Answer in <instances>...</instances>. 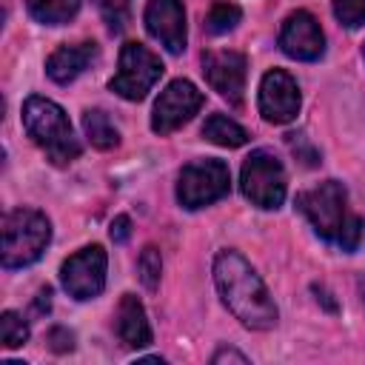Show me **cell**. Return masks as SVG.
<instances>
[{
	"label": "cell",
	"instance_id": "d4e9b609",
	"mask_svg": "<svg viewBox=\"0 0 365 365\" xmlns=\"http://www.w3.org/2000/svg\"><path fill=\"white\" fill-rule=\"evenodd\" d=\"M48 342H51V351H57V354L74 348V336H71V331H66V328H51Z\"/></svg>",
	"mask_w": 365,
	"mask_h": 365
},
{
	"label": "cell",
	"instance_id": "603a6c76",
	"mask_svg": "<svg viewBox=\"0 0 365 365\" xmlns=\"http://www.w3.org/2000/svg\"><path fill=\"white\" fill-rule=\"evenodd\" d=\"M94 6H97L100 14L106 17V23H108L114 31H120V29L125 26V20H128V6H131V0H94Z\"/></svg>",
	"mask_w": 365,
	"mask_h": 365
},
{
	"label": "cell",
	"instance_id": "4fadbf2b",
	"mask_svg": "<svg viewBox=\"0 0 365 365\" xmlns=\"http://www.w3.org/2000/svg\"><path fill=\"white\" fill-rule=\"evenodd\" d=\"M245 57L240 51H208L202 57V74L214 91H220L228 103H240L245 91Z\"/></svg>",
	"mask_w": 365,
	"mask_h": 365
},
{
	"label": "cell",
	"instance_id": "f1b7e54d",
	"mask_svg": "<svg viewBox=\"0 0 365 365\" xmlns=\"http://www.w3.org/2000/svg\"><path fill=\"white\" fill-rule=\"evenodd\" d=\"M362 54H365V48H362Z\"/></svg>",
	"mask_w": 365,
	"mask_h": 365
},
{
	"label": "cell",
	"instance_id": "ffe728a7",
	"mask_svg": "<svg viewBox=\"0 0 365 365\" xmlns=\"http://www.w3.org/2000/svg\"><path fill=\"white\" fill-rule=\"evenodd\" d=\"M0 339H3L6 348H20L29 339V325L23 322L20 314L3 311V317H0Z\"/></svg>",
	"mask_w": 365,
	"mask_h": 365
},
{
	"label": "cell",
	"instance_id": "5b68a950",
	"mask_svg": "<svg viewBox=\"0 0 365 365\" xmlns=\"http://www.w3.org/2000/svg\"><path fill=\"white\" fill-rule=\"evenodd\" d=\"M231 188V174L222 160H194L180 171L177 200L182 208L194 211L217 202Z\"/></svg>",
	"mask_w": 365,
	"mask_h": 365
},
{
	"label": "cell",
	"instance_id": "44dd1931",
	"mask_svg": "<svg viewBox=\"0 0 365 365\" xmlns=\"http://www.w3.org/2000/svg\"><path fill=\"white\" fill-rule=\"evenodd\" d=\"M137 271H140V279L148 291H154L160 285V271H163V259H160V251L154 245H145L140 259H137Z\"/></svg>",
	"mask_w": 365,
	"mask_h": 365
},
{
	"label": "cell",
	"instance_id": "7a4b0ae2",
	"mask_svg": "<svg viewBox=\"0 0 365 365\" xmlns=\"http://www.w3.org/2000/svg\"><path fill=\"white\" fill-rule=\"evenodd\" d=\"M23 125L29 137L46 151V157L57 165H66L80 157V143L71 131L66 111L48 97H29L23 106Z\"/></svg>",
	"mask_w": 365,
	"mask_h": 365
},
{
	"label": "cell",
	"instance_id": "ba28073f",
	"mask_svg": "<svg viewBox=\"0 0 365 365\" xmlns=\"http://www.w3.org/2000/svg\"><path fill=\"white\" fill-rule=\"evenodd\" d=\"M200 108H202V91L191 80H171L154 103L151 128L157 134H171L182 123H188Z\"/></svg>",
	"mask_w": 365,
	"mask_h": 365
},
{
	"label": "cell",
	"instance_id": "cb8c5ba5",
	"mask_svg": "<svg viewBox=\"0 0 365 365\" xmlns=\"http://www.w3.org/2000/svg\"><path fill=\"white\" fill-rule=\"evenodd\" d=\"M359 237H362V220H359L356 214H351V217H348V222H345V225H342V231H339L336 245H339L342 251H354V248L359 245Z\"/></svg>",
	"mask_w": 365,
	"mask_h": 365
},
{
	"label": "cell",
	"instance_id": "484cf974",
	"mask_svg": "<svg viewBox=\"0 0 365 365\" xmlns=\"http://www.w3.org/2000/svg\"><path fill=\"white\" fill-rule=\"evenodd\" d=\"M128 234H131V220L123 214V217H117V220L111 222V240H114V242H125Z\"/></svg>",
	"mask_w": 365,
	"mask_h": 365
},
{
	"label": "cell",
	"instance_id": "7402d4cb",
	"mask_svg": "<svg viewBox=\"0 0 365 365\" xmlns=\"http://www.w3.org/2000/svg\"><path fill=\"white\" fill-rule=\"evenodd\" d=\"M334 17L348 29L362 26L365 23V0H334Z\"/></svg>",
	"mask_w": 365,
	"mask_h": 365
},
{
	"label": "cell",
	"instance_id": "e0dca14e",
	"mask_svg": "<svg viewBox=\"0 0 365 365\" xmlns=\"http://www.w3.org/2000/svg\"><path fill=\"white\" fill-rule=\"evenodd\" d=\"M83 128H86L88 143L94 148H100V151H108V148H114L120 143V131L114 128V123L108 120V114L100 111V108H88L83 114Z\"/></svg>",
	"mask_w": 365,
	"mask_h": 365
},
{
	"label": "cell",
	"instance_id": "83f0119b",
	"mask_svg": "<svg viewBox=\"0 0 365 365\" xmlns=\"http://www.w3.org/2000/svg\"><path fill=\"white\" fill-rule=\"evenodd\" d=\"M34 308H37V311H48V308H51V288H43V291L37 294Z\"/></svg>",
	"mask_w": 365,
	"mask_h": 365
},
{
	"label": "cell",
	"instance_id": "f546056e",
	"mask_svg": "<svg viewBox=\"0 0 365 365\" xmlns=\"http://www.w3.org/2000/svg\"><path fill=\"white\" fill-rule=\"evenodd\" d=\"M362 288H365V285H362Z\"/></svg>",
	"mask_w": 365,
	"mask_h": 365
},
{
	"label": "cell",
	"instance_id": "4316f807",
	"mask_svg": "<svg viewBox=\"0 0 365 365\" xmlns=\"http://www.w3.org/2000/svg\"><path fill=\"white\" fill-rule=\"evenodd\" d=\"M211 362H214V365H220V362H240V365H245L248 359H245V354H240V351H234V348H220V351L211 356Z\"/></svg>",
	"mask_w": 365,
	"mask_h": 365
},
{
	"label": "cell",
	"instance_id": "8992f818",
	"mask_svg": "<svg viewBox=\"0 0 365 365\" xmlns=\"http://www.w3.org/2000/svg\"><path fill=\"white\" fill-rule=\"evenodd\" d=\"M240 188L257 208H279L285 200V171L282 163L259 148L254 151L240 171Z\"/></svg>",
	"mask_w": 365,
	"mask_h": 365
},
{
	"label": "cell",
	"instance_id": "3957f363",
	"mask_svg": "<svg viewBox=\"0 0 365 365\" xmlns=\"http://www.w3.org/2000/svg\"><path fill=\"white\" fill-rule=\"evenodd\" d=\"M51 240L48 220L34 208H14L3 217V268H23L43 257Z\"/></svg>",
	"mask_w": 365,
	"mask_h": 365
},
{
	"label": "cell",
	"instance_id": "52a82bcc",
	"mask_svg": "<svg viewBox=\"0 0 365 365\" xmlns=\"http://www.w3.org/2000/svg\"><path fill=\"white\" fill-rule=\"evenodd\" d=\"M160 74H163V63H160L157 54H151L140 43H125L123 51H120V68L111 77L108 88L114 94H120L123 100H134L137 103L154 88Z\"/></svg>",
	"mask_w": 365,
	"mask_h": 365
},
{
	"label": "cell",
	"instance_id": "5bb4252c",
	"mask_svg": "<svg viewBox=\"0 0 365 365\" xmlns=\"http://www.w3.org/2000/svg\"><path fill=\"white\" fill-rule=\"evenodd\" d=\"M97 57V46L94 43H77V46H60L57 51H51V57L46 60V74L66 86L71 80H77Z\"/></svg>",
	"mask_w": 365,
	"mask_h": 365
},
{
	"label": "cell",
	"instance_id": "ac0fdd59",
	"mask_svg": "<svg viewBox=\"0 0 365 365\" xmlns=\"http://www.w3.org/2000/svg\"><path fill=\"white\" fill-rule=\"evenodd\" d=\"M80 9V0H29V14L46 26L68 23Z\"/></svg>",
	"mask_w": 365,
	"mask_h": 365
},
{
	"label": "cell",
	"instance_id": "9a60e30c",
	"mask_svg": "<svg viewBox=\"0 0 365 365\" xmlns=\"http://www.w3.org/2000/svg\"><path fill=\"white\" fill-rule=\"evenodd\" d=\"M117 336L128 348H145L151 342V325L145 308L134 294H123L117 305Z\"/></svg>",
	"mask_w": 365,
	"mask_h": 365
},
{
	"label": "cell",
	"instance_id": "8fae6325",
	"mask_svg": "<svg viewBox=\"0 0 365 365\" xmlns=\"http://www.w3.org/2000/svg\"><path fill=\"white\" fill-rule=\"evenodd\" d=\"M279 48L294 60H305V63L319 60L325 51V34H322L317 17L308 11L288 14L279 29Z\"/></svg>",
	"mask_w": 365,
	"mask_h": 365
},
{
	"label": "cell",
	"instance_id": "d6986e66",
	"mask_svg": "<svg viewBox=\"0 0 365 365\" xmlns=\"http://www.w3.org/2000/svg\"><path fill=\"white\" fill-rule=\"evenodd\" d=\"M240 17H242L240 6H234V3H217L208 11V17H205V29L211 34H225V31H231L240 23Z\"/></svg>",
	"mask_w": 365,
	"mask_h": 365
},
{
	"label": "cell",
	"instance_id": "2e32d148",
	"mask_svg": "<svg viewBox=\"0 0 365 365\" xmlns=\"http://www.w3.org/2000/svg\"><path fill=\"white\" fill-rule=\"evenodd\" d=\"M202 137L214 145H222V148H240L248 143V131L225 114H211L202 125Z\"/></svg>",
	"mask_w": 365,
	"mask_h": 365
},
{
	"label": "cell",
	"instance_id": "9c48e42d",
	"mask_svg": "<svg viewBox=\"0 0 365 365\" xmlns=\"http://www.w3.org/2000/svg\"><path fill=\"white\" fill-rule=\"evenodd\" d=\"M106 251L100 245H88L63 262L60 282L74 299H94L106 288Z\"/></svg>",
	"mask_w": 365,
	"mask_h": 365
},
{
	"label": "cell",
	"instance_id": "6da1fadb",
	"mask_svg": "<svg viewBox=\"0 0 365 365\" xmlns=\"http://www.w3.org/2000/svg\"><path fill=\"white\" fill-rule=\"evenodd\" d=\"M214 282L225 308L245 328L268 331L277 325V305L245 257L237 251H220L214 259Z\"/></svg>",
	"mask_w": 365,
	"mask_h": 365
},
{
	"label": "cell",
	"instance_id": "30bf717a",
	"mask_svg": "<svg viewBox=\"0 0 365 365\" xmlns=\"http://www.w3.org/2000/svg\"><path fill=\"white\" fill-rule=\"evenodd\" d=\"M299 111V88L297 80L282 71V68H271L262 83H259V114L268 123H291Z\"/></svg>",
	"mask_w": 365,
	"mask_h": 365
},
{
	"label": "cell",
	"instance_id": "7c38bea8",
	"mask_svg": "<svg viewBox=\"0 0 365 365\" xmlns=\"http://www.w3.org/2000/svg\"><path fill=\"white\" fill-rule=\"evenodd\" d=\"M145 29L165 51L171 54L185 51V11L180 0H148Z\"/></svg>",
	"mask_w": 365,
	"mask_h": 365
},
{
	"label": "cell",
	"instance_id": "277c9868",
	"mask_svg": "<svg viewBox=\"0 0 365 365\" xmlns=\"http://www.w3.org/2000/svg\"><path fill=\"white\" fill-rule=\"evenodd\" d=\"M345 202H348V191L336 180H325V182L297 194V208L305 214V220L314 225V231L328 242L339 240V231L351 217Z\"/></svg>",
	"mask_w": 365,
	"mask_h": 365
}]
</instances>
